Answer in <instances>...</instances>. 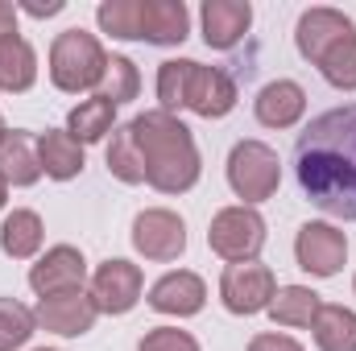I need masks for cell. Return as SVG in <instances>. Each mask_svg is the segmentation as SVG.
Segmentation results:
<instances>
[{
    "label": "cell",
    "instance_id": "1",
    "mask_svg": "<svg viewBox=\"0 0 356 351\" xmlns=\"http://www.w3.org/2000/svg\"><path fill=\"white\" fill-rule=\"evenodd\" d=\"M294 178L311 207L356 223V103L319 112L298 132Z\"/></svg>",
    "mask_w": 356,
    "mask_h": 351
},
{
    "label": "cell",
    "instance_id": "2",
    "mask_svg": "<svg viewBox=\"0 0 356 351\" xmlns=\"http://www.w3.org/2000/svg\"><path fill=\"white\" fill-rule=\"evenodd\" d=\"M133 128V141L145 157V182L162 194H186L199 174H203V157H199V145L191 137V128L170 116V112H141L129 120Z\"/></svg>",
    "mask_w": 356,
    "mask_h": 351
},
{
    "label": "cell",
    "instance_id": "3",
    "mask_svg": "<svg viewBox=\"0 0 356 351\" xmlns=\"http://www.w3.org/2000/svg\"><path fill=\"white\" fill-rule=\"evenodd\" d=\"M108 71V54L99 46V37L88 29H63L50 46V83L67 95L99 87Z\"/></svg>",
    "mask_w": 356,
    "mask_h": 351
},
{
    "label": "cell",
    "instance_id": "4",
    "mask_svg": "<svg viewBox=\"0 0 356 351\" xmlns=\"http://www.w3.org/2000/svg\"><path fill=\"white\" fill-rule=\"evenodd\" d=\"M282 182V162L266 141H236L228 153V186L236 198H245V207H257L277 194Z\"/></svg>",
    "mask_w": 356,
    "mask_h": 351
},
{
    "label": "cell",
    "instance_id": "5",
    "mask_svg": "<svg viewBox=\"0 0 356 351\" xmlns=\"http://www.w3.org/2000/svg\"><path fill=\"white\" fill-rule=\"evenodd\" d=\"M207 244L220 261L228 264H249L261 257L266 248V219L257 215V207H224L216 211L211 228H207Z\"/></svg>",
    "mask_w": 356,
    "mask_h": 351
},
{
    "label": "cell",
    "instance_id": "6",
    "mask_svg": "<svg viewBox=\"0 0 356 351\" xmlns=\"http://www.w3.org/2000/svg\"><path fill=\"white\" fill-rule=\"evenodd\" d=\"M273 293H277V281H273L269 264H228L220 277V302L228 314H241V318H253V314L269 310Z\"/></svg>",
    "mask_w": 356,
    "mask_h": 351
},
{
    "label": "cell",
    "instance_id": "7",
    "mask_svg": "<svg viewBox=\"0 0 356 351\" xmlns=\"http://www.w3.org/2000/svg\"><path fill=\"white\" fill-rule=\"evenodd\" d=\"M294 261L302 273L311 277H336L344 261H348V236L336 228V223H302L298 236H294Z\"/></svg>",
    "mask_w": 356,
    "mask_h": 351
},
{
    "label": "cell",
    "instance_id": "8",
    "mask_svg": "<svg viewBox=\"0 0 356 351\" xmlns=\"http://www.w3.org/2000/svg\"><path fill=\"white\" fill-rule=\"evenodd\" d=\"M133 248L145 257V261H178L186 252V223L182 215L166 211V207H145L137 219H133Z\"/></svg>",
    "mask_w": 356,
    "mask_h": 351
},
{
    "label": "cell",
    "instance_id": "9",
    "mask_svg": "<svg viewBox=\"0 0 356 351\" xmlns=\"http://www.w3.org/2000/svg\"><path fill=\"white\" fill-rule=\"evenodd\" d=\"M141 289H145V277L133 261H104L95 273H91V302L99 314H129L137 302H141Z\"/></svg>",
    "mask_w": 356,
    "mask_h": 351
},
{
    "label": "cell",
    "instance_id": "10",
    "mask_svg": "<svg viewBox=\"0 0 356 351\" xmlns=\"http://www.w3.org/2000/svg\"><path fill=\"white\" fill-rule=\"evenodd\" d=\"M38 327H46L50 335H63V339H79L88 335L99 318L95 302H91L88 289H67V293H50L38 302Z\"/></svg>",
    "mask_w": 356,
    "mask_h": 351
},
{
    "label": "cell",
    "instance_id": "11",
    "mask_svg": "<svg viewBox=\"0 0 356 351\" xmlns=\"http://www.w3.org/2000/svg\"><path fill=\"white\" fill-rule=\"evenodd\" d=\"M88 281V261L75 244H54L46 248V257H38V264L29 268V289L38 298L50 293H67V289H83Z\"/></svg>",
    "mask_w": 356,
    "mask_h": 351
},
{
    "label": "cell",
    "instance_id": "12",
    "mask_svg": "<svg viewBox=\"0 0 356 351\" xmlns=\"http://www.w3.org/2000/svg\"><path fill=\"white\" fill-rule=\"evenodd\" d=\"M241 91H236V79L220 67H203L195 62L191 67V83H186V108L203 120H224L232 108H236Z\"/></svg>",
    "mask_w": 356,
    "mask_h": 351
},
{
    "label": "cell",
    "instance_id": "13",
    "mask_svg": "<svg viewBox=\"0 0 356 351\" xmlns=\"http://www.w3.org/2000/svg\"><path fill=\"white\" fill-rule=\"evenodd\" d=\"M356 33L353 17H344L340 8H327V4H319V8H307L302 17H298V25H294V46H298V54L315 67L340 37H348Z\"/></svg>",
    "mask_w": 356,
    "mask_h": 351
},
{
    "label": "cell",
    "instance_id": "14",
    "mask_svg": "<svg viewBox=\"0 0 356 351\" xmlns=\"http://www.w3.org/2000/svg\"><path fill=\"white\" fill-rule=\"evenodd\" d=\"M149 306L158 314H170V318H195L207 306V285H203L199 273L175 268V273H166L149 285Z\"/></svg>",
    "mask_w": 356,
    "mask_h": 351
},
{
    "label": "cell",
    "instance_id": "15",
    "mask_svg": "<svg viewBox=\"0 0 356 351\" xmlns=\"http://www.w3.org/2000/svg\"><path fill=\"white\" fill-rule=\"evenodd\" d=\"M199 25H203V42L211 50H232L245 42V33L253 25V4L249 0H203Z\"/></svg>",
    "mask_w": 356,
    "mask_h": 351
},
{
    "label": "cell",
    "instance_id": "16",
    "mask_svg": "<svg viewBox=\"0 0 356 351\" xmlns=\"http://www.w3.org/2000/svg\"><path fill=\"white\" fill-rule=\"evenodd\" d=\"M302 112H307V91L294 79H273L253 99V116L266 128H294L302 120Z\"/></svg>",
    "mask_w": 356,
    "mask_h": 351
},
{
    "label": "cell",
    "instance_id": "17",
    "mask_svg": "<svg viewBox=\"0 0 356 351\" xmlns=\"http://www.w3.org/2000/svg\"><path fill=\"white\" fill-rule=\"evenodd\" d=\"M141 4V42L182 46L191 33V12L182 0H137Z\"/></svg>",
    "mask_w": 356,
    "mask_h": 351
},
{
    "label": "cell",
    "instance_id": "18",
    "mask_svg": "<svg viewBox=\"0 0 356 351\" xmlns=\"http://www.w3.org/2000/svg\"><path fill=\"white\" fill-rule=\"evenodd\" d=\"M38 162H42V174L54 178V182H71V178L83 174V166H88L83 145L67 128H46L38 137Z\"/></svg>",
    "mask_w": 356,
    "mask_h": 351
},
{
    "label": "cell",
    "instance_id": "19",
    "mask_svg": "<svg viewBox=\"0 0 356 351\" xmlns=\"http://www.w3.org/2000/svg\"><path fill=\"white\" fill-rule=\"evenodd\" d=\"M42 240H46V223H42L38 211L17 207V211L4 215V223H0V252H4V257L29 261V257L42 252Z\"/></svg>",
    "mask_w": 356,
    "mask_h": 351
},
{
    "label": "cell",
    "instance_id": "20",
    "mask_svg": "<svg viewBox=\"0 0 356 351\" xmlns=\"http://www.w3.org/2000/svg\"><path fill=\"white\" fill-rule=\"evenodd\" d=\"M0 178L8 186H33L42 178V162H38V141L25 128H13L0 141Z\"/></svg>",
    "mask_w": 356,
    "mask_h": 351
},
{
    "label": "cell",
    "instance_id": "21",
    "mask_svg": "<svg viewBox=\"0 0 356 351\" xmlns=\"http://www.w3.org/2000/svg\"><path fill=\"white\" fill-rule=\"evenodd\" d=\"M33 83H38V54H33V46L21 33L4 37L0 42V91L21 95V91H29Z\"/></svg>",
    "mask_w": 356,
    "mask_h": 351
},
{
    "label": "cell",
    "instance_id": "22",
    "mask_svg": "<svg viewBox=\"0 0 356 351\" xmlns=\"http://www.w3.org/2000/svg\"><path fill=\"white\" fill-rule=\"evenodd\" d=\"M319 310H323V302H319L315 289H307V285H282V289L273 293V302H269L266 314L277 327H315Z\"/></svg>",
    "mask_w": 356,
    "mask_h": 351
},
{
    "label": "cell",
    "instance_id": "23",
    "mask_svg": "<svg viewBox=\"0 0 356 351\" xmlns=\"http://www.w3.org/2000/svg\"><path fill=\"white\" fill-rule=\"evenodd\" d=\"M112 128H116V103H108L104 95L83 99V103L71 108V116H67V132H71L79 145H95V141H104Z\"/></svg>",
    "mask_w": 356,
    "mask_h": 351
},
{
    "label": "cell",
    "instance_id": "24",
    "mask_svg": "<svg viewBox=\"0 0 356 351\" xmlns=\"http://www.w3.org/2000/svg\"><path fill=\"white\" fill-rule=\"evenodd\" d=\"M311 331H315V348L319 351H356V310L323 306Z\"/></svg>",
    "mask_w": 356,
    "mask_h": 351
},
{
    "label": "cell",
    "instance_id": "25",
    "mask_svg": "<svg viewBox=\"0 0 356 351\" xmlns=\"http://www.w3.org/2000/svg\"><path fill=\"white\" fill-rule=\"evenodd\" d=\"M104 162H108V174L120 178L124 186L145 182V157H141V149H137V141H133V128H129V124L112 128V141H108Z\"/></svg>",
    "mask_w": 356,
    "mask_h": 351
},
{
    "label": "cell",
    "instance_id": "26",
    "mask_svg": "<svg viewBox=\"0 0 356 351\" xmlns=\"http://www.w3.org/2000/svg\"><path fill=\"white\" fill-rule=\"evenodd\" d=\"M137 91H141V71H137V62L133 58H124V54H108V71H104V79H99V91L95 95H104L108 103H129V99H137Z\"/></svg>",
    "mask_w": 356,
    "mask_h": 351
},
{
    "label": "cell",
    "instance_id": "27",
    "mask_svg": "<svg viewBox=\"0 0 356 351\" xmlns=\"http://www.w3.org/2000/svg\"><path fill=\"white\" fill-rule=\"evenodd\" d=\"M38 331V314L17 298H0V351H21Z\"/></svg>",
    "mask_w": 356,
    "mask_h": 351
},
{
    "label": "cell",
    "instance_id": "28",
    "mask_svg": "<svg viewBox=\"0 0 356 351\" xmlns=\"http://www.w3.org/2000/svg\"><path fill=\"white\" fill-rule=\"evenodd\" d=\"M95 21L108 37L120 42H141V4L137 0H104L95 8Z\"/></svg>",
    "mask_w": 356,
    "mask_h": 351
},
{
    "label": "cell",
    "instance_id": "29",
    "mask_svg": "<svg viewBox=\"0 0 356 351\" xmlns=\"http://www.w3.org/2000/svg\"><path fill=\"white\" fill-rule=\"evenodd\" d=\"M315 67L336 91H356V33L340 37Z\"/></svg>",
    "mask_w": 356,
    "mask_h": 351
},
{
    "label": "cell",
    "instance_id": "30",
    "mask_svg": "<svg viewBox=\"0 0 356 351\" xmlns=\"http://www.w3.org/2000/svg\"><path fill=\"white\" fill-rule=\"evenodd\" d=\"M191 58H170L158 67V99H162V112L175 116L178 108H186V83H191Z\"/></svg>",
    "mask_w": 356,
    "mask_h": 351
},
{
    "label": "cell",
    "instance_id": "31",
    "mask_svg": "<svg viewBox=\"0 0 356 351\" xmlns=\"http://www.w3.org/2000/svg\"><path fill=\"white\" fill-rule=\"evenodd\" d=\"M137 351H199L191 331H178V327H154L141 335Z\"/></svg>",
    "mask_w": 356,
    "mask_h": 351
},
{
    "label": "cell",
    "instance_id": "32",
    "mask_svg": "<svg viewBox=\"0 0 356 351\" xmlns=\"http://www.w3.org/2000/svg\"><path fill=\"white\" fill-rule=\"evenodd\" d=\"M249 351H307L298 339H290V335H277V331H261V335H253L249 339Z\"/></svg>",
    "mask_w": 356,
    "mask_h": 351
},
{
    "label": "cell",
    "instance_id": "33",
    "mask_svg": "<svg viewBox=\"0 0 356 351\" xmlns=\"http://www.w3.org/2000/svg\"><path fill=\"white\" fill-rule=\"evenodd\" d=\"M63 8H67L63 0H46V4H42V0H25V4H21V12H29V17H38V21H42V17H58Z\"/></svg>",
    "mask_w": 356,
    "mask_h": 351
},
{
    "label": "cell",
    "instance_id": "34",
    "mask_svg": "<svg viewBox=\"0 0 356 351\" xmlns=\"http://www.w3.org/2000/svg\"><path fill=\"white\" fill-rule=\"evenodd\" d=\"M17 12H21L17 4H8V0H0V42L17 33Z\"/></svg>",
    "mask_w": 356,
    "mask_h": 351
},
{
    "label": "cell",
    "instance_id": "35",
    "mask_svg": "<svg viewBox=\"0 0 356 351\" xmlns=\"http://www.w3.org/2000/svg\"><path fill=\"white\" fill-rule=\"evenodd\" d=\"M4 198H8V182L0 178V211H4Z\"/></svg>",
    "mask_w": 356,
    "mask_h": 351
},
{
    "label": "cell",
    "instance_id": "36",
    "mask_svg": "<svg viewBox=\"0 0 356 351\" xmlns=\"http://www.w3.org/2000/svg\"><path fill=\"white\" fill-rule=\"evenodd\" d=\"M4 137H8V124H4V116H0V141H4Z\"/></svg>",
    "mask_w": 356,
    "mask_h": 351
},
{
    "label": "cell",
    "instance_id": "37",
    "mask_svg": "<svg viewBox=\"0 0 356 351\" xmlns=\"http://www.w3.org/2000/svg\"><path fill=\"white\" fill-rule=\"evenodd\" d=\"M38 351H54V348H38Z\"/></svg>",
    "mask_w": 356,
    "mask_h": 351
},
{
    "label": "cell",
    "instance_id": "38",
    "mask_svg": "<svg viewBox=\"0 0 356 351\" xmlns=\"http://www.w3.org/2000/svg\"><path fill=\"white\" fill-rule=\"evenodd\" d=\"M353 289H356V277H353Z\"/></svg>",
    "mask_w": 356,
    "mask_h": 351
}]
</instances>
